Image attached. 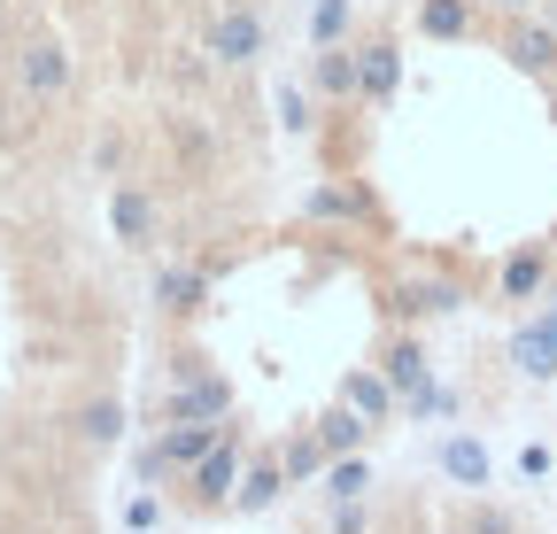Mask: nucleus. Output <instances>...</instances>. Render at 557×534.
<instances>
[{"mask_svg": "<svg viewBox=\"0 0 557 534\" xmlns=\"http://www.w3.org/2000/svg\"><path fill=\"white\" fill-rule=\"evenodd\" d=\"M511 364H519L527 380H557V295L542 302V318H527V325L511 333Z\"/></svg>", "mask_w": 557, "mask_h": 534, "instance_id": "nucleus-12", "label": "nucleus"}, {"mask_svg": "<svg viewBox=\"0 0 557 534\" xmlns=\"http://www.w3.org/2000/svg\"><path fill=\"white\" fill-rule=\"evenodd\" d=\"M302 218L310 225H348V233H387V218H380V202H372V186L364 178H325L310 202H302Z\"/></svg>", "mask_w": 557, "mask_h": 534, "instance_id": "nucleus-4", "label": "nucleus"}, {"mask_svg": "<svg viewBox=\"0 0 557 534\" xmlns=\"http://www.w3.org/2000/svg\"><path fill=\"white\" fill-rule=\"evenodd\" d=\"M256 54H263V9L256 0L218 9V24H209V62H218V71H248Z\"/></svg>", "mask_w": 557, "mask_h": 534, "instance_id": "nucleus-6", "label": "nucleus"}, {"mask_svg": "<svg viewBox=\"0 0 557 534\" xmlns=\"http://www.w3.org/2000/svg\"><path fill=\"white\" fill-rule=\"evenodd\" d=\"M325 496H333V504H341V496H372V464H364V449H348V457L325 464Z\"/></svg>", "mask_w": 557, "mask_h": 534, "instance_id": "nucleus-25", "label": "nucleus"}, {"mask_svg": "<svg viewBox=\"0 0 557 534\" xmlns=\"http://www.w3.org/2000/svg\"><path fill=\"white\" fill-rule=\"evenodd\" d=\"M124 526H132V534L163 526V496H132V504H124Z\"/></svg>", "mask_w": 557, "mask_h": 534, "instance_id": "nucleus-28", "label": "nucleus"}, {"mask_svg": "<svg viewBox=\"0 0 557 534\" xmlns=\"http://www.w3.org/2000/svg\"><path fill=\"white\" fill-rule=\"evenodd\" d=\"M310 94L333 101V109H357V47H348V39L310 54Z\"/></svg>", "mask_w": 557, "mask_h": 534, "instance_id": "nucleus-13", "label": "nucleus"}, {"mask_svg": "<svg viewBox=\"0 0 557 534\" xmlns=\"http://www.w3.org/2000/svg\"><path fill=\"white\" fill-rule=\"evenodd\" d=\"M333 534H372V504L364 496H341L333 504Z\"/></svg>", "mask_w": 557, "mask_h": 534, "instance_id": "nucleus-27", "label": "nucleus"}, {"mask_svg": "<svg viewBox=\"0 0 557 534\" xmlns=\"http://www.w3.org/2000/svg\"><path fill=\"white\" fill-rule=\"evenodd\" d=\"M357 32V0H310V47H341Z\"/></svg>", "mask_w": 557, "mask_h": 534, "instance_id": "nucleus-23", "label": "nucleus"}, {"mask_svg": "<svg viewBox=\"0 0 557 534\" xmlns=\"http://www.w3.org/2000/svg\"><path fill=\"white\" fill-rule=\"evenodd\" d=\"M78 434H86L94 449H109V442H124V403H116V395H94V403L78 411Z\"/></svg>", "mask_w": 557, "mask_h": 534, "instance_id": "nucleus-24", "label": "nucleus"}, {"mask_svg": "<svg viewBox=\"0 0 557 534\" xmlns=\"http://www.w3.org/2000/svg\"><path fill=\"white\" fill-rule=\"evenodd\" d=\"M549 280H557L549 240H519V248L504 256V272H496V295H504V302H542V295H549Z\"/></svg>", "mask_w": 557, "mask_h": 534, "instance_id": "nucleus-10", "label": "nucleus"}, {"mask_svg": "<svg viewBox=\"0 0 557 534\" xmlns=\"http://www.w3.org/2000/svg\"><path fill=\"white\" fill-rule=\"evenodd\" d=\"M519 473H527V481H542V473H549V449H542V442H527V449H519Z\"/></svg>", "mask_w": 557, "mask_h": 534, "instance_id": "nucleus-29", "label": "nucleus"}, {"mask_svg": "<svg viewBox=\"0 0 557 534\" xmlns=\"http://www.w3.org/2000/svg\"><path fill=\"white\" fill-rule=\"evenodd\" d=\"M504 62H511V71H519V78H534V86H549V78H557V32L511 9V24H504Z\"/></svg>", "mask_w": 557, "mask_h": 534, "instance_id": "nucleus-9", "label": "nucleus"}, {"mask_svg": "<svg viewBox=\"0 0 557 534\" xmlns=\"http://www.w3.org/2000/svg\"><path fill=\"white\" fill-rule=\"evenodd\" d=\"M225 426H233V419H178V426H171V434H163L156 449H163V464H171V473L186 481V473H194V464H201L209 449H218V442H225Z\"/></svg>", "mask_w": 557, "mask_h": 534, "instance_id": "nucleus-14", "label": "nucleus"}, {"mask_svg": "<svg viewBox=\"0 0 557 534\" xmlns=\"http://www.w3.org/2000/svg\"><path fill=\"white\" fill-rule=\"evenodd\" d=\"M442 473H449L457 488H472V496H480V488H487V473H496V464H487V442H480V434H449V442H442Z\"/></svg>", "mask_w": 557, "mask_h": 534, "instance_id": "nucleus-19", "label": "nucleus"}, {"mask_svg": "<svg viewBox=\"0 0 557 534\" xmlns=\"http://www.w3.org/2000/svg\"><path fill=\"white\" fill-rule=\"evenodd\" d=\"M271 109H278V132H295V140H310V132H318V94L295 86V78L271 86Z\"/></svg>", "mask_w": 557, "mask_h": 534, "instance_id": "nucleus-21", "label": "nucleus"}, {"mask_svg": "<svg viewBox=\"0 0 557 534\" xmlns=\"http://www.w3.org/2000/svg\"><path fill=\"white\" fill-rule=\"evenodd\" d=\"M310 426H318V442H325L333 457H348V449H364V442L380 434V426H372L364 411H348V403H333V411H318Z\"/></svg>", "mask_w": 557, "mask_h": 534, "instance_id": "nucleus-20", "label": "nucleus"}, {"mask_svg": "<svg viewBox=\"0 0 557 534\" xmlns=\"http://www.w3.org/2000/svg\"><path fill=\"white\" fill-rule=\"evenodd\" d=\"M457 534H519V519H511L504 504H480V496H472L465 519H457Z\"/></svg>", "mask_w": 557, "mask_h": 534, "instance_id": "nucleus-26", "label": "nucleus"}, {"mask_svg": "<svg viewBox=\"0 0 557 534\" xmlns=\"http://www.w3.org/2000/svg\"><path fill=\"white\" fill-rule=\"evenodd\" d=\"M542 240H549V256H557V225H549V233H542Z\"/></svg>", "mask_w": 557, "mask_h": 534, "instance_id": "nucleus-31", "label": "nucleus"}, {"mask_svg": "<svg viewBox=\"0 0 557 534\" xmlns=\"http://www.w3.org/2000/svg\"><path fill=\"white\" fill-rule=\"evenodd\" d=\"M240 473H248V442H240V426H225V442H218V449H209V457L194 464V473H186V504H194V511L233 504Z\"/></svg>", "mask_w": 557, "mask_h": 534, "instance_id": "nucleus-3", "label": "nucleus"}, {"mask_svg": "<svg viewBox=\"0 0 557 534\" xmlns=\"http://www.w3.org/2000/svg\"><path fill=\"white\" fill-rule=\"evenodd\" d=\"M178 419H233V380L201 349H178L171 380H163V426H178Z\"/></svg>", "mask_w": 557, "mask_h": 534, "instance_id": "nucleus-1", "label": "nucleus"}, {"mask_svg": "<svg viewBox=\"0 0 557 534\" xmlns=\"http://www.w3.org/2000/svg\"><path fill=\"white\" fill-rule=\"evenodd\" d=\"M418 39H442V47H457V39H480V0H418Z\"/></svg>", "mask_w": 557, "mask_h": 534, "instance_id": "nucleus-17", "label": "nucleus"}, {"mask_svg": "<svg viewBox=\"0 0 557 534\" xmlns=\"http://www.w3.org/2000/svg\"><path fill=\"white\" fill-rule=\"evenodd\" d=\"M542 109H549V124H557V78H549V86H542Z\"/></svg>", "mask_w": 557, "mask_h": 534, "instance_id": "nucleus-30", "label": "nucleus"}, {"mask_svg": "<svg viewBox=\"0 0 557 534\" xmlns=\"http://www.w3.org/2000/svg\"><path fill=\"white\" fill-rule=\"evenodd\" d=\"M109 233L124 240V248H139V256H148L156 240H163V210H156V194L148 186H109Z\"/></svg>", "mask_w": 557, "mask_h": 534, "instance_id": "nucleus-8", "label": "nucleus"}, {"mask_svg": "<svg viewBox=\"0 0 557 534\" xmlns=\"http://www.w3.org/2000/svg\"><path fill=\"white\" fill-rule=\"evenodd\" d=\"M341 403H348V411H364L372 426H387V419L403 411V395H395V380H387L380 364H357V372L341 380Z\"/></svg>", "mask_w": 557, "mask_h": 534, "instance_id": "nucleus-16", "label": "nucleus"}, {"mask_svg": "<svg viewBox=\"0 0 557 534\" xmlns=\"http://www.w3.org/2000/svg\"><path fill=\"white\" fill-rule=\"evenodd\" d=\"M387 380H395V395L403 403H418V395L434 387V357H426V341H418V325H395L387 341H380V357H372Z\"/></svg>", "mask_w": 557, "mask_h": 534, "instance_id": "nucleus-7", "label": "nucleus"}, {"mask_svg": "<svg viewBox=\"0 0 557 534\" xmlns=\"http://www.w3.org/2000/svg\"><path fill=\"white\" fill-rule=\"evenodd\" d=\"M549 32H557V0H549Z\"/></svg>", "mask_w": 557, "mask_h": 534, "instance_id": "nucleus-33", "label": "nucleus"}, {"mask_svg": "<svg viewBox=\"0 0 557 534\" xmlns=\"http://www.w3.org/2000/svg\"><path fill=\"white\" fill-rule=\"evenodd\" d=\"M70 78H78V62H70L62 39H24V47H16V94H24V101H62Z\"/></svg>", "mask_w": 557, "mask_h": 534, "instance_id": "nucleus-5", "label": "nucleus"}, {"mask_svg": "<svg viewBox=\"0 0 557 534\" xmlns=\"http://www.w3.org/2000/svg\"><path fill=\"white\" fill-rule=\"evenodd\" d=\"M278 464H287V481H318L325 464H333V449L318 442V426H302V434H287V442H278Z\"/></svg>", "mask_w": 557, "mask_h": 534, "instance_id": "nucleus-22", "label": "nucleus"}, {"mask_svg": "<svg viewBox=\"0 0 557 534\" xmlns=\"http://www.w3.org/2000/svg\"><path fill=\"white\" fill-rule=\"evenodd\" d=\"M287 488H295V481H287V464H278V449H271V457H256L248 473H240V488H233V511H240V519H256V511H271L278 496H287Z\"/></svg>", "mask_w": 557, "mask_h": 534, "instance_id": "nucleus-18", "label": "nucleus"}, {"mask_svg": "<svg viewBox=\"0 0 557 534\" xmlns=\"http://www.w3.org/2000/svg\"><path fill=\"white\" fill-rule=\"evenodd\" d=\"M403 94V47L395 39H364L357 47V101L364 109H387Z\"/></svg>", "mask_w": 557, "mask_h": 534, "instance_id": "nucleus-11", "label": "nucleus"}, {"mask_svg": "<svg viewBox=\"0 0 557 534\" xmlns=\"http://www.w3.org/2000/svg\"><path fill=\"white\" fill-rule=\"evenodd\" d=\"M465 295H472V287L449 272V263H434V256H426V263H410L403 280H387V302H380V310H387L395 325H426V318L465 310Z\"/></svg>", "mask_w": 557, "mask_h": 534, "instance_id": "nucleus-2", "label": "nucleus"}, {"mask_svg": "<svg viewBox=\"0 0 557 534\" xmlns=\"http://www.w3.org/2000/svg\"><path fill=\"white\" fill-rule=\"evenodd\" d=\"M496 9H527V0H496Z\"/></svg>", "mask_w": 557, "mask_h": 534, "instance_id": "nucleus-32", "label": "nucleus"}, {"mask_svg": "<svg viewBox=\"0 0 557 534\" xmlns=\"http://www.w3.org/2000/svg\"><path fill=\"white\" fill-rule=\"evenodd\" d=\"M209 263H163L156 272V302L171 310V318H201V302H209Z\"/></svg>", "mask_w": 557, "mask_h": 534, "instance_id": "nucleus-15", "label": "nucleus"}]
</instances>
